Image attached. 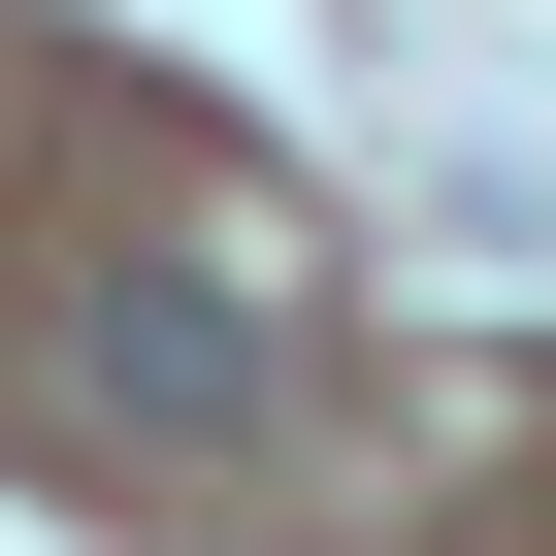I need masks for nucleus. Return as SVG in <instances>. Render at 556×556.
<instances>
[{
	"label": "nucleus",
	"mask_w": 556,
	"mask_h": 556,
	"mask_svg": "<svg viewBox=\"0 0 556 556\" xmlns=\"http://www.w3.org/2000/svg\"><path fill=\"white\" fill-rule=\"evenodd\" d=\"M66 393L131 458H262V426H295V262H262V229H131L66 295Z\"/></svg>",
	"instance_id": "obj_1"
}]
</instances>
